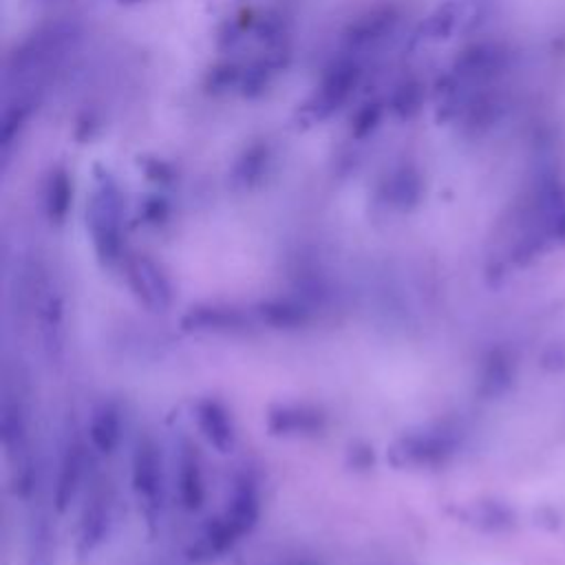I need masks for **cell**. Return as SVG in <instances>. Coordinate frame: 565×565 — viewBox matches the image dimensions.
<instances>
[{
  "label": "cell",
  "mask_w": 565,
  "mask_h": 565,
  "mask_svg": "<svg viewBox=\"0 0 565 565\" xmlns=\"http://www.w3.org/2000/svg\"><path fill=\"white\" fill-rule=\"evenodd\" d=\"M510 258L523 260L565 241V188L552 172L536 177L514 214Z\"/></svg>",
  "instance_id": "obj_1"
},
{
  "label": "cell",
  "mask_w": 565,
  "mask_h": 565,
  "mask_svg": "<svg viewBox=\"0 0 565 565\" xmlns=\"http://www.w3.org/2000/svg\"><path fill=\"white\" fill-rule=\"evenodd\" d=\"M86 232L97 263L104 269H119L128 256L124 236V199L115 179L99 174L86 201Z\"/></svg>",
  "instance_id": "obj_2"
},
{
  "label": "cell",
  "mask_w": 565,
  "mask_h": 565,
  "mask_svg": "<svg viewBox=\"0 0 565 565\" xmlns=\"http://www.w3.org/2000/svg\"><path fill=\"white\" fill-rule=\"evenodd\" d=\"M130 488L146 525H161L168 505V470L159 441L150 433H141L130 455Z\"/></svg>",
  "instance_id": "obj_3"
},
{
  "label": "cell",
  "mask_w": 565,
  "mask_h": 565,
  "mask_svg": "<svg viewBox=\"0 0 565 565\" xmlns=\"http://www.w3.org/2000/svg\"><path fill=\"white\" fill-rule=\"evenodd\" d=\"M26 311L35 322L44 358L53 364L66 351V302L57 282L42 269H33L24 280Z\"/></svg>",
  "instance_id": "obj_4"
},
{
  "label": "cell",
  "mask_w": 565,
  "mask_h": 565,
  "mask_svg": "<svg viewBox=\"0 0 565 565\" xmlns=\"http://www.w3.org/2000/svg\"><path fill=\"white\" fill-rule=\"evenodd\" d=\"M117 490L110 477L93 475L84 490V503L75 525V556L79 561L97 554L115 532Z\"/></svg>",
  "instance_id": "obj_5"
},
{
  "label": "cell",
  "mask_w": 565,
  "mask_h": 565,
  "mask_svg": "<svg viewBox=\"0 0 565 565\" xmlns=\"http://www.w3.org/2000/svg\"><path fill=\"white\" fill-rule=\"evenodd\" d=\"M90 455H95L88 446L86 433L79 430H68L62 450L57 457L55 475H53V486H51V508L55 514H64L79 494H84L88 486V463Z\"/></svg>",
  "instance_id": "obj_6"
},
{
  "label": "cell",
  "mask_w": 565,
  "mask_h": 565,
  "mask_svg": "<svg viewBox=\"0 0 565 565\" xmlns=\"http://www.w3.org/2000/svg\"><path fill=\"white\" fill-rule=\"evenodd\" d=\"M457 448L452 433L444 428H413L402 433L388 448L386 459L399 470H428L444 466Z\"/></svg>",
  "instance_id": "obj_7"
},
{
  "label": "cell",
  "mask_w": 565,
  "mask_h": 565,
  "mask_svg": "<svg viewBox=\"0 0 565 565\" xmlns=\"http://www.w3.org/2000/svg\"><path fill=\"white\" fill-rule=\"evenodd\" d=\"M126 285L135 300L150 313H166L174 302V285L168 271L146 254H130L121 267Z\"/></svg>",
  "instance_id": "obj_8"
},
{
  "label": "cell",
  "mask_w": 565,
  "mask_h": 565,
  "mask_svg": "<svg viewBox=\"0 0 565 565\" xmlns=\"http://www.w3.org/2000/svg\"><path fill=\"white\" fill-rule=\"evenodd\" d=\"M179 324L188 333L203 335H241L260 327L254 316V309H243L230 302L192 305L185 309Z\"/></svg>",
  "instance_id": "obj_9"
},
{
  "label": "cell",
  "mask_w": 565,
  "mask_h": 565,
  "mask_svg": "<svg viewBox=\"0 0 565 565\" xmlns=\"http://www.w3.org/2000/svg\"><path fill=\"white\" fill-rule=\"evenodd\" d=\"M265 428L280 439H316L327 433L329 415L307 402H280L267 408Z\"/></svg>",
  "instance_id": "obj_10"
},
{
  "label": "cell",
  "mask_w": 565,
  "mask_h": 565,
  "mask_svg": "<svg viewBox=\"0 0 565 565\" xmlns=\"http://www.w3.org/2000/svg\"><path fill=\"white\" fill-rule=\"evenodd\" d=\"M174 488L185 512H199L205 503V475L199 448L192 439L181 437L174 452Z\"/></svg>",
  "instance_id": "obj_11"
},
{
  "label": "cell",
  "mask_w": 565,
  "mask_h": 565,
  "mask_svg": "<svg viewBox=\"0 0 565 565\" xmlns=\"http://www.w3.org/2000/svg\"><path fill=\"white\" fill-rule=\"evenodd\" d=\"M194 419L196 428L203 435V439L221 455H227L234 450L238 430L232 411L214 397H203L194 406Z\"/></svg>",
  "instance_id": "obj_12"
},
{
  "label": "cell",
  "mask_w": 565,
  "mask_h": 565,
  "mask_svg": "<svg viewBox=\"0 0 565 565\" xmlns=\"http://www.w3.org/2000/svg\"><path fill=\"white\" fill-rule=\"evenodd\" d=\"M86 439L97 457L117 452L124 439V413L115 399H102L93 406L86 422Z\"/></svg>",
  "instance_id": "obj_13"
},
{
  "label": "cell",
  "mask_w": 565,
  "mask_h": 565,
  "mask_svg": "<svg viewBox=\"0 0 565 565\" xmlns=\"http://www.w3.org/2000/svg\"><path fill=\"white\" fill-rule=\"evenodd\" d=\"M241 539L249 536L260 519V488L252 472H243L234 479L227 505L221 512Z\"/></svg>",
  "instance_id": "obj_14"
},
{
  "label": "cell",
  "mask_w": 565,
  "mask_h": 565,
  "mask_svg": "<svg viewBox=\"0 0 565 565\" xmlns=\"http://www.w3.org/2000/svg\"><path fill=\"white\" fill-rule=\"evenodd\" d=\"M260 327L276 331H298L316 320L313 305L300 298H267L252 307Z\"/></svg>",
  "instance_id": "obj_15"
},
{
  "label": "cell",
  "mask_w": 565,
  "mask_h": 565,
  "mask_svg": "<svg viewBox=\"0 0 565 565\" xmlns=\"http://www.w3.org/2000/svg\"><path fill=\"white\" fill-rule=\"evenodd\" d=\"M241 541L243 539L236 534L230 521L218 512L216 516L207 519V523L190 541L185 556L192 563H212L216 558H223L227 552H232Z\"/></svg>",
  "instance_id": "obj_16"
},
{
  "label": "cell",
  "mask_w": 565,
  "mask_h": 565,
  "mask_svg": "<svg viewBox=\"0 0 565 565\" xmlns=\"http://www.w3.org/2000/svg\"><path fill=\"white\" fill-rule=\"evenodd\" d=\"M57 563V532L53 512L35 510L26 527V565H55Z\"/></svg>",
  "instance_id": "obj_17"
},
{
  "label": "cell",
  "mask_w": 565,
  "mask_h": 565,
  "mask_svg": "<svg viewBox=\"0 0 565 565\" xmlns=\"http://www.w3.org/2000/svg\"><path fill=\"white\" fill-rule=\"evenodd\" d=\"M483 13V0H457L439 9L435 18L428 22L430 38H446L448 33L475 24Z\"/></svg>",
  "instance_id": "obj_18"
},
{
  "label": "cell",
  "mask_w": 565,
  "mask_h": 565,
  "mask_svg": "<svg viewBox=\"0 0 565 565\" xmlns=\"http://www.w3.org/2000/svg\"><path fill=\"white\" fill-rule=\"evenodd\" d=\"M44 207H46V216L51 223H62L66 218L68 212V203H71V183L66 179V174H55L49 181L46 188V199H44Z\"/></svg>",
  "instance_id": "obj_19"
},
{
  "label": "cell",
  "mask_w": 565,
  "mask_h": 565,
  "mask_svg": "<svg viewBox=\"0 0 565 565\" xmlns=\"http://www.w3.org/2000/svg\"><path fill=\"white\" fill-rule=\"evenodd\" d=\"M121 2H137V0H121Z\"/></svg>",
  "instance_id": "obj_20"
},
{
  "label": "cell",
  "mask_w": 565,
  "mask_h": 565,
  "mask_svg": "<svg viewBox=\"0 0 565 565\" xmlns=\"http://www.w3.org/2000/svg\"><path fill=\"white\" fill-rule=\"evenodd\" d=\"M298 565H311V563H298Z\"/></svg>",
  "instance_id": "obj_21"
}]
</instances>
